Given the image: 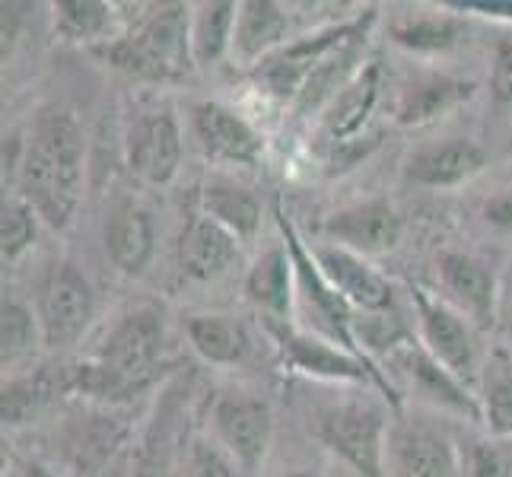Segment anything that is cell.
<instances>
[{
	"label": "cell",
	"mask_w": 512,
	"mask_h": 477,
	"mask_svg": "<svg viewBox=\"0 0 512 477\" xmlns=\"http://www.w3.org/2000/svg\"><path fill=\"white\" fill-rule=\"evenodd\" d=\"M83 194V131L67 109H42L20 150V198L51 229H64Z\"/></svg>",
	"instance_id": "cell-1"
},
{
	"label": "cell",
	"mask_w": 512,
	"mask_h": 477,
	"mask_svg": "<svg viewBox=\"0 0 512 477\" xmlns=\"http://www.w3.org/2000/svg\"><path fill=\"white\" fill-rule=\"evenodd\" d=\"M105 61L140 80H182L194 67L191 16L185 4L160 7L131 35L102 48Z\"/></svg>",
	"instance_id": "cell-2"
},
{
	"label": "cell",
	"mask_w": 512,
	"mask_h": 477,
	"mask_svg": "<svg viewBox=\"0 0 512 477\" xmlns=\"http://www.w3.org/2000/svg\"><path fill=\"white\" fill-rule=\"evenodd\" d=\"M373 23H376V7H366L363 13L353 16V20L303 35V39H296L264 58L255 67V83L274 99L296 102V96L303 93L306 80L315 74V70H319L331 55H338V51L363 45Z\"/></svg>",
	"instance_id": "cell-3"
},
{
	"label": "cell",
	"mask_w": 512,
	"mask_h": 477,
	"mask_svg": "<svg viewBox=\"0 0 512 477\" xmlns=\"http://www.w3.org/2000/svg\"><path fill=\"white\" fill-rule=\"evenodd\" d=\"M312 436L357 471L360 477L382 474L385 414L373 404H334L309 420Z\"/></svg>",
	"instance_id": "cell-4"
},
{
	"label": "cell",
	"mask_w": 512,
	"mask_h": 477,
	"mask_svg": "<svg viewBox=\"0 0 512 477\" xmlns=\"http://www.w3.org/2000/svg\"><path fill=\"white\" fill-rule=\"evenodd\" d=\"M96 312V299L90 280L74 261H55L42 280L39 293V328L42 341L58 350L80 341V334L90 328Z\"/></svg>",
	"instance_id": "cell-5"
},
{
	"label": "cell",
	"mask_w": 512,
	"mask_h": 477,
	"mask_svg": "<svg viewBox=\"0 0 512 477\" xmlns=\"http://www.w3.org/2000/svg\"><path fill=\"white\" fill-rule=\"evenodd\" d=\"M166 341L163 315L156 309H134L112 328L99 350V363H105L115 376L128 382L137 395L156 379V363H160Z\"/></svg>",
	"instance_id": "cell-6"
},
{
	"label": "cell",
	"mask_w": 512,
	"mask_h": 477,
	"mask_svg": "<svg viewBox=\"0 0 512 477\" xmlns=\"http://www.w3.org/2000/svg\"><path fill=\"white\" fill-rule=\"evenodd\" d=\"M271 331L277 338L280 353H284V363L299 369V373H309L319 379H341V382H373L398 404L392 385H388L382 369H376L373 363H366V360L353 357L347 350L331 347V344H322L319 338H309L303 331H293L290 325L271 322Z\"/></svg>",
	"instance_id": "cell-7"
},
{
	"label": "cell",
	"mask_w": 512,
	"mask_h": 477,
	"mask_svg": "<svg viewBox=\"0 0 512 477\" xmlns=\"http://www.w3.org/2000/svg\"><path fill=\"white\" fill-rule=\"evenodd\" d=\"M277 223H280V233H284V245H287V252L293 258V268H296V284L299 290L306 293V299L315 306V312L322 315V322L331 328L334 338L341 341V347L347 353H353V357H360L369 363L366 357V350L357 344V334H353V315H350V303L347 299L334 290L328 284V277L322 274V268L315 264L312 252H306V245L303 239L296 236V229L290 226V220L280 214V207H277Z\"/></svg>",
	"instance_id": "cell-8"
},
{
	"label": "cell",
	"mask_w": 512,
	"mask_h": 477,
	"mask_svg": "<svg viewBox=\"0 0 512 477\" xmlns=\"http://www.w3.org/2000/svg\"><path fill=\"white\" fill-rule=\"evenodd\" d=\"M128 163L150 185L175 179L182 163V134L169 109H153L134 118L128 131Z\"/></svg>",
	"instance_id": "cell-9"
},
{
	"label": "cell",
	"mask_w": 512,
	"mask_h": 477,
	"mask_svg": "<svg viewBox=\"0 0 512 477\" xmlns=\"http://www.w3.org/2000/svg\"><path fill=\"white\" fill-rule=\"evenodd\" d=\"M214 427L245 468H258L271 446V404L255 395H223L214 404Z\"/></svg>",
	"instance_id": "cell-10"
},
{
	"label": "cell",
	"mask_w": 512,
	"mask_h": 477,
	"mask_svg": "<svg viewBox=\"0 0 512 477\" xmlns=\"http://www.w3.org/2000/svg\"><path fill=\"white\" fill-rule=\"evenodd\" d=\"M325 236L334 239L347 252L357 255H382L392 252L401 239V217L385 198L350 204L338 214H331L325 223Z\"/></svg>",
	"instance_id": "cell-11"
},
{
	"label": "cell",
	"mask_w": 512,
	"mask_h": 477,
	"mask_svg": "<svg viewBox=\"0 0 512 477\" xmlns=\"http://www.w3.org/2000/svg\"><path fill=\"white\" fill-rule=\"evenodd\" d=\"M411 296H414L417 318H420L423 347H427L455 379L468 382L474 376V344H471V331L465 325V318L452 312L446 303H439V299H430L420 287H414Z\"/></svg>",
	"instance_id": "cell-12"
},
{
	"label": "cell",
	"mask_w": 512,
	"mask_h": 477,
	"mask_svg": "<svg viewBox=\"0 0 512 477\" xmlns=\"http://www.w3.org/2000/svg\"><path fill=\"white\" fill-rule=\"evenodd\" d=\"M315 264L322 268V274L328 277V284L338 290L350 306L366 309V312H388L395 303V290L392 284L373 271L363 261V255L347 252L341 245H319L312 249Z\"/></svg>",
	"instance_id": "cell-13"
},
{
	"label": "cell",
	"mask_w": 512,
	"mask_h": 477,
	"mask_svg": "<svg viewBox=\"0 0 512 477\" xmlns=\"http://www.w3.org/2000/svg\"><path fill=\"white\" fill-rule=\"evenodd\" d=\"M191 125L204 153L214 159L252 166L264 153V137L223 102H198L191 109Z\"/></svg>",
	"instance_id": "cell-14"
},
{
	"label": "cell",
	"mask_w": 512,
	"mask_h": 477,
	"mask_svg": "<svg viewBox=\"0 0 512 477\" xmlns=\"http://www.w3.org/2000/svg\"><path fill=\"white\" fill-rule=\"evenodd\" d=\"M436 268L446 293L455 299L458 309L474 318V325H497V277L481 258L465 252H443L436 258Z\"/></svg>",
	"instance_id": "cell-15"
},
{
	"label": "cell",
	"mask_w": 512,
	"mask_h": 477,
	"mask_svg": "<svg viewBox=\"0 0 512 477\" xmlns=\"http://www.w3.org/2000/svg\"><path fill=\"white\" fill-rule=\"evenodd\" d=\"M105 252L125 277H140L156 252V226L147 207L125 198L112 207L105 223Z\"/></svg>",
	"instance_id": "cell-16"
},
{
	"label": "cell",
	"mask_w": 512,
	"mask_h": 477,
	"mask_svg": "<svg viewBox=\"0 0 512 477\" xmlns=\"http://www.w3.org/2000/svg\"><path fill=\"white\" fill-rule=\"evenodd\" d=\"M125 436H128V427L118 417H109V414L74 417L61 436L64 462L80 477H93L109 465V458L125 443Z\"/></svg>",
	"instance_id": "cell-17"
},
{
	"label": "cell",
	"mask_w": 512,
	"mask_h": 477,
	"mask_svg": "<svg viewBox=\"0 0 512 477\" xmlns=\"http://www.w3.org/2000/svg\"><path fill=\"white\" fill-rule=\"evenodd\" d=\"M239 261V239L210 217H191L179 239V268L191 280H217Z\"/></svg>",
	"instance_id": "cell-18"
},
{
	"label": "cell",
	"mask_w": 512,
	"mask_h": 477,
	"mask_svg": "<svg viewBox=\"0 0 512 477\" xmlns=\"http://www.w3.org/2000/svg\"><path fill=\"white\" fill-rule=\"evenodd\" d=\"M484 166H487L484 147L468 137H455L446 140V144L417 150L408 159V166H404V175L423 188H455L468 182L471 175H478Z\"/></svg>",
	"instance_id": "cell-19"
},
{
	"label": "cell",
	"mask_w": 512,
	"mask_h": 477,
	"mask_svg": "<svg viewBox=\"0 0 512 477\" xmlns=\"http://www.w3.org/2000/svg\"><path fill=\"white\" fill-rule=\"evenodd\" d=\"M382 96V64L369 61L366 67L357 70L344 90L331 99L328 112H325V134L334 144H350L353 137L363 131V125L369 121V115L376 112Z\"/></svg>",
	"instance_id": "cell-20"
},
{
	"label": "cell",
	"mask_w": 512,
	"mask_h": 477,
	"mask_svg": "<svg viewBox=\"0 0 512 477\" xmlns=\"http://www.w3.org/2000/svg\"><path fill=\"white\" fill-rule=\"evenodd\" d=\"M290 20L274 0H245L239 4V20L233 35V51L245 64H261L268 55L284 48Z\"/></svg>",
	"instance_id": "cell-21"
},
{
	"label": "cell",
	"mask_w": 512,
	"mask_h": 477,
	"mask_svg": "<svg viewBox=\"0 0 512 477\" xmlns=\"http://www.w3.org/2000/svg\"><path fill=\"white\" fill-rule=\"evenodd\" d=\"M395 360H398L401 369H408L411 382L420 388L423 395H430L433 401L449 404V408L468 414L471 420H484L481 404L465 392L462 379H455L427 347H417L414 341H404L398 347V353H395Z\"/></svg>",
	"instance_id": "cell-22"
},
{
	"label": "cell",
	"mask_w": 512,
	"mask_h": 477,
	"mask_svg": "<svg viewBox=\"0 0 512 477\" xmlns=\"http://www.w3.org/2000/svg\"><path fill=\"white\" fill-rule=\"evenodd\" d=\"M395 465L401 477H458L449 439L423 423H404L395 433Z\"/></svg>",
	"instance_id": "cell-23"
},
{
	"label": "cell",
	"mask_w": 512,
	"mask_h": 477,
	"mask_svg": "<svg viewBox=\"0 0 512 477\" xmlns=\"http://www.w3.org/2000/svg\"><path fill=\"white\" fill-rule=\"evenodd\" d=\"M293 274L296 268L287 245H274V249H268L252 264L249 277H245V293L268 315V322L287 325L290 299H293Z\"/></svg>",
	"instance_id": "cell-24"
},
{
	"label": "cell",
	"mask_w": 512,
	"mask_h": 477,
	"mask_svg": "<svg viewBox=\"0 0 512 477\" xmlns=\"http://www.w3.org/2000/svg\"><path fill=\"white\" fill-rule=\"evenodd\" d=\"M474 90H478V83H471V80H455V77H439V74L423 77L401 93L395 105V121L404 128L427 125V121L446 115L455 105L468 102Z\"/></svg>",
	"instance_id": "cell-25"
},
{
	"label": "cell",
	"mask_w": 512,
	"mask_h": 477,
	"mask_svg": "<svg viewBox=\"0 0 512 477\" xmlns=\"http://www.w3.org/2000/svg\"><path fill=\"white\" fill-rule=\"evenodd\" d=\"M188 341L201 353L207 363L217 366H236L249 357V331H245L236 318L226 315H191L188 318Z\"/></svg>",
	"instance_id": "cell-26"
},
{
	"label": "cell",
	"mask_w": 512,
	"mask_h": 477,
	"mask_svg": "<svg viewBox=\"0 0 512 477\" xmlns=\"http://www.w3.org/2000/svg\"><path fill=\"white\" fill-rule=\"evenodd\" d=\"M201 214L229 229L236 239H252L261 226V204L255 194L233 182H210L201 191Z\"/></svg>",
	"instance_id": "cell-27"
},
{
	"label": "cell",
	"mask_w": 512,
	"mask_h": 477,
	"mask_svg": "<svg viewBox=\"0 0 512 477\" xmlns=\"http://www.w3.org/2000/svg\"><path fill=\"white\" fill-rule=\"evenodd\" d=\"M236 20H239V4H229V0H217V4L198 7V13L191 16L194 64L210 67V64H217L229 48H233Z\"/></svg>",
	"instance_id": "cell-28"
},
{
	"label": "cell",
	"mask_w": 512,
	"mask_h": 477,
	"mask_svg": "<svg viewBox=\"0 0 512 477\" xmlns=\"http://www.w3.org/2000/svg\"><path fill=\"white\" fill-rule=\"evenodd\" d=\"M392 42L420 51V55H433V51H449L465 39V23L455 16H439V13H423V16H398L388 26Z\"/></svg>",
	"instance_id": "cell-29"
},
{
	"label": "cell",
	"mask_w": 512,
	"mask_h": 477,
	"mask_svg": "<svg viewBox=\"0 0 512 477\" xmlns=\"http://www.w3.org/2000/svg\"><path fill=\"white\" fill-rule=\"evenodd\" d=\"M481 411L493 436L512 439V357L497 350L481 376Z\"/></svg>",
	"instance_id": "cell-30"
},
{
	"label": "cell",
	"mask_w": 512,
	"mask_h": 477,
	"mask_svg": "<svg viewBox=\"0 0 512 477\" xmlns=\"http://www.w3.org/2000/svg\"><path fill=\"white\" fill-rule=\"evenodd\" d=\"M55 23L67 42H93L109 29L112 7L102 0H58Z\"/></svg>",
	"instance_id": "cell-31"
},
{
	"label": "cell",
	"mask_w": 512,
	"mask_h": 477,
	"mask_svg": "<svg viewBox=\"0 0 512 477\" xmlns=\"http://www.w3.org/2000/svg\"><path fill=\"white\" fill-rule=\"evenodd\" d=\"M35 236H39V214L23 198H7L4 210H0V252H4V261H20L32 249Z\"/></svg>",
	"instance_id": "cell-32"
},
{
	"label": "cell",
	"mask_w": 512,
	"mask_h": 477,
	"mask_svg": "<svg viewBox=\"0 0 512 477\" xmlns=\"http://www.w3.org/2000/svg\"><path fill=\"white\" fill-rule=\"evenodd\" d=\"M42 328L32 322V312L4 296V309H0V360L4 366L20 363L26 353L35 347V334Z\"/></svg>",
	"instance_id": "cell-33"
},
{
	"label": "cell",
	"mask_w": 512,
	"mask_h": 477,
	"mask_svg": "<svg viewBox=\"0 0 512 477\" xmlns=\"http://www.w3.org/2000/svg\"><path fill=\"white\" fill-rule=\"evenodd\" d=\"M51 382L48 376H29V379H13L10 385H4V401H0V414H4V423L10 427H20V423H29L35 414L42 411V404L51 398Z\"/></svg>",
	"instance_id": "cell-34"
},
{
	"label": "cell",
	"mask_w": 512,
	"mask_h": 477,
	"mask_svg": "<svg viewBox=\"0 0 512 477\" xmlns=\"http://www.w3.org/2000/svg\"><path fill=\"white\" fill-rule=\"evenodd\" d=\"M468 474L471 477H512V455L493 443V439H478L468 452Z\"/></svg>",
	"instance_id": "cell-35"
},
{
	"label": "cell",
	"mask_w": 512,
	"mask_h": 477,
	"mask_svg": "<svg viewBox=\"0 0 512 477\" xmlns=\"http://www.w3.org/2000/svg\"><path fill=\"white\" fill-rule=\"evenodd\" d=\"M490 93L500 105H512V39H500L490 64Z\"/></svg>",
	"instance_id": "cell-36"
},
{
	"label": "cell",
	"mask_w": 512,
	"mask_h": 477,
	"mask_svg": "<svg viewBox=\"0 0 512 477\" xmlns=\"http://www.w3.org/2000/svg\"><path fill=\"white\" fill-rule=\"evenodd\" d=\"M185 477H233V468L217 449H210L207 443H194Z\"/></svg>",
	"instance_id": "cell-37"
},
{
	"label": "cell",
	"mask_w": 512,
	"mask_h": 477,
	"mask_svg": "<svg viewBox=\"0 0 512 477\" xmlns=\"http://www.w3.org/2000/svg\"><path fill=\"white\" fill-rule=\"evenodd\" d=\"M484 220L497 229H509L512 233V188L497 191L493 198L484 204Z\"/></svg>",
	"instance_id": "cell-38"
},
{
	"label": "cell",
	"mask_w": 512,
	"mask_h": 477,
	"mask_svg": "<svg viewBox=\"0 0 512 477\" xmlns=\"http://www.w3.org/2000/svg\"><path fill=\"white\" fill-rule=\"evenodd\" d=\"M452 7L497 16V20H512V0H462V4H452Z\"/></svg>",
	"instance_id": "cell-39"
},
{
	"label": "cell",
	"mask_w": 512,
	"mask_h": 477,
	"mask_svg": "<svg viewBox=\"0 0 512 477\" xmlns=\"http://www.w3.org/2000/svg\"><path fill=\"white\" fill-rule=\"evenodd\" d=\"M20 477H58L55 471H48L45 465H39V462H32V465H26L23 468V474Z\"/></svg>",
	"instance_id": "cell-40"
},
{
	"label": "cell",
	"mask_w": 512,
	"mask_h": 477,
	"mask_svg": "<svg viewBox=\"0 0 512 477\" xmlns=\"http://www.w3.org/2000/svg\"><path fill=\"white\" fill-rule=\"evenodd\" d=\"M284 477H322V474H315V471H293V474H284Z\"/></svg>",
	"instance_id": "cell-41"
}]
</instances>
